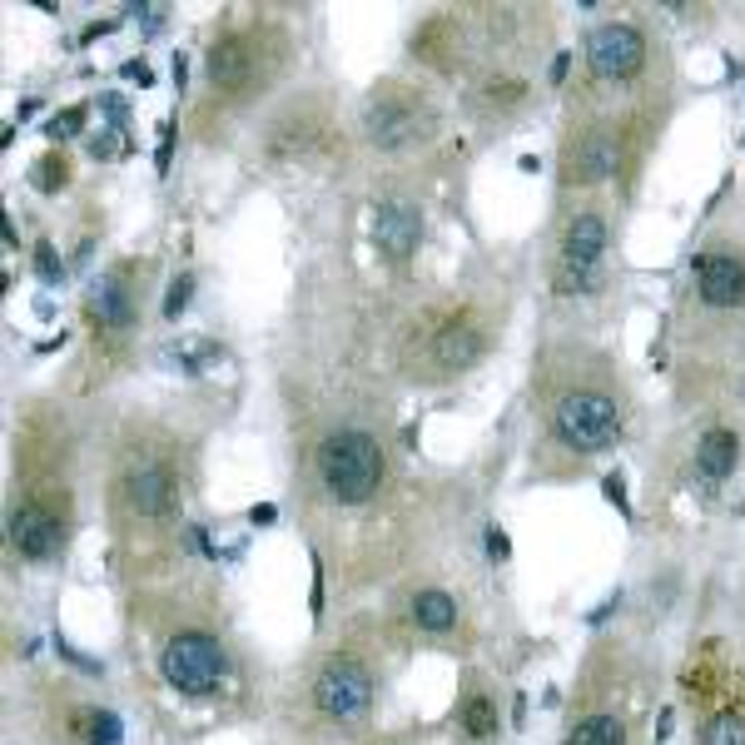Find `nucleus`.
<instances>
[{"label": "nucleus", "instance_id": "5", "mask_svg": "<svg viewBox=\"0 0 745 745\" xmlns=\"http://www.w3.org/2000/svg\"><path fill=\"white\" fill-rule=\"evenodd\" d=\"M587 60H592V70L601 80H631L641 70V60H646V40L626 20L601 25V30H592V40H587Z\"/></svg>", "mask_w": 745, "mask_h": 745}, {"label": "nucleus", "instance_id": "13", "mask_svg": "<svg viewBox=\"0 0 745 745\" xmlns=\"http://www.w3.org/2000/svg\"><path fill=\"white\" fill-rule=\"evenodd\" d=\"M736 457H741L736 433L711 428V433L701 438V447H696V477H701V482H726V477L736 472Z\"/></svg>", "mask_w": 745, "mask_h": 745}, {"label": "nucleus", "instance_id": "25", "mask_svg": "<svg viewBox=\"0 0 745 745\" xmlns=\"http://www.w3.org/2000/svg\"><path fill=\"white\" fill-rule=\"evenodd\" d=\"M189 294H194V279H174V284H169V294H164V318H169V323L189 308Z\"/></svg>", "mask_w": 745, "mask_h": 745}, {"label": "nucleus", "instance_id": "30", "mask_svg": "<svg viewBox=\"0 0 745 745\" xmlns=\"http://www.w3.org/2000/svg\"><path fill=\"white\" fill-rule=\"evenodd\" d=\"M274 517H279V507H274V502H259V507L249 512V522H254V527H269Z\"/></svg>", "mask_w": 745, "mask_h": 745}, {"label": "nucleus", "instance_id": "2", "mask_svg": "<svg viewBox=\"0 0 745 745\" xmlns=\"http://www.w3.org/2000/svg\"><path fill=\"white\" fill-rule=\"evenodd\" d=\"M159 671H164V681H169L174 691H184V696H209V691L229 676V656H224V646H219L214 636L184 631V636H174V641L164 646Z\"/></svg>", "mask_w": 745, "mask_h": 745}, {"label": "nucleus", "instance_id": "7", "mask_svg": "<svg viewBox=\"0 0 745 745\" xmlns=\"http://www.w3.org/2000/svg\"><path fill=\"white\" fill-rule=\"evenodd\" d=\"M204 70H209V80L219 85V90H249L254 85V40L249 35H224V40H214L209 45V55H204Z\"/></svg>", "mask_w": 745, "mask_h": 745}, {"label": "nucleus", "instance_id": "8", "mask_svg": "<svg viewBox=\"0 0 745 745\" xmlns=\"http://www.w3.org/2000/svg\"><path fill=\"white\" fill-rule=\"evenodd\" d=\"M418 239H423V219H418L413 204H403V199L378 204V214H373V244L388 259H408L418 249Z\"/></svg>", "mask_w": 745, "mask_h": 745}, {"label": "nucleus", "instance_id": "31", "mask_svg": "<svg viewBox=\"0 0 745 745\" xmlns=\"http://www.w3.org/2000/svg\"><path fill=\"white\" fill-rule=\"evenodd\" d=\"M105 115L115 120V130H125V100H115V95H105Z\"/></svg>", "mask_w": 745, "mask_h": 745}, {"label": "nucleus", "instance_id": "27", "mask_svg": "<svg viewBox=\"0 0 745 745\" xmlns=\"http://www.w3.org/2000/svg\"><path fill=\"white\" fill-rule=\"evenodd\" d=\"M308 611H313V616H323V567H318V557H313V592H308Z\"/></svg>", "mask_w": 745, "mask_h": 745}, {"label": "nucleus", "instance_id": "26", "mask_svg": "<svg viewBox=\"0 0 745 745\" xmlns=\"http://www.w3.org/2000/svg\"><path fill=\"white\" fill-rule=\"evenodd\" d=\"M601 492H606V502H616V507L626 512V482H621V472H611V477L601 482Z\"/></svg>", "mask_w": 745, "mask_h": 745}, {"label": "nucleus", "instance_id": "28", "mask_svg": "<svg viewBox=\"0 0 745 745\" xmlns=\"http://www.w3.org/2000/svg\"><path fill=\"white\" fill-rule=\"evenodd\" d=\"M487 552H492L497 562H507L512 547H507V532H502V527H487Z\"/></svg>", "mask_w": 745, "mask_h": 745}, {"label": "nucleus", "instance_id": "14", "mask_svg": "<svg viewBox=\"0 0 745 745\" xmlns=\"http://www.w3.org/2000/svg\"><path fill=\"white\" fill-rule=\"evenodd\" d=\"M477 353H482V328L477 323H447L438 333V343H433L438 368H467V363H477Z\"/></svg>", "mask_w": 745, "mask_h": 745}, {"label": "nucleus", "instance_id": "20", "mask_svg": "<svg viewBox=\"0 0 745 745\" xmlns=\"http://www.w3.org/2000/svg\"><path fill=\"white\" fill-rule=\"evenodd\" d=\"M125 726L115 711H85V745H120Z\"/></svg>", "mask_w": 745, "mask_h": 745}, {"label": "nucleus", "instance_id": "9", "mask_svg": "<svg viewBox=\"0 0 745 745\" xmlns=\"http://www.w3.org/2000/svg\"><path fill=\"white\" fill-rule=\"evenodd\" d=\"M363 130L378 149H398L418 135V115H413V105H403L393 95H378V100L363 105Z\"/></svg>", "mask_w": 745, "mask_h": 745}, {"label": "nucleus", "instance_id": "11", "mask_svg": "<svg viewBox=\"0 0 745 745\" xmlns=\"http://www.w3.org/2000/svg\"><path fill=\"white\" fill-rule=\"evenodd\" d=\"M125 497H130V507H135L140 517H164V512L174 507V477H169V467L140 462V467L125 477Z\"/></svg>", "mask_w": 745, "mask_h": 745}, {"label": "nucleus", "instance_id": "29", "mask_svg": "<svg viewBox=\"0 0 745 745\" xmlns=\"http://www.w3.org/2000/svg\"><path fill=\"white\" fill-rule=\"evenodd\" d=\"M125 80H140V85H154V70H149L145 60H130V65H125Z\"/></svg>", "mask_w": 745, "mask_h": 745}, {"label": "nucleus", "instance_id": "4", "mask_svg": "<svg viewBox=\"0 0 745 745\" xmlns=\"http://www.w3.org/2000/svg\"><path fill=\"white\" fill-rule=\"evenodd\" d=\"M313 701L328 721H363L373 706V676L358 656H328L313 676Z\"/></svg>", "mask_w": 745, "mask_h": 745}, {"label": "nucleus", "instance_id": "32", "mask_svg": "<svg viewBox=\"0 0 745 745\" xmlns=\"http://www.w3.org/2000/svg\"><path fill=\"white\" fill-rule=\"evenodd\" d=\"M90 154H95V159H110V154H115V135H95V140H90Z\"/></svg>", "mask_w": 745, "mask_h": 745}, {"label": "nucleus", "instance_id": "3", "mask_svg": "<svg viewBox=\"0 0 745 745\" xmlns=\"http://www.w3.org/2000/svg\"><path fill=\"white\" fill-rule=\"evenodd\" d=\"M552 423H557V438L577 452H606L621 438V408L606 393H567Z\"/></svg>", "mask_w": 745, "mask_h": 745}, {"label": "nucleus", "instance_id": "18", "mask_svg": "<svg viewBox=\"0 0 745 745\" xmlns=\"http://www.w3.org/2000/svg\"><path fill=\"white\" fill-rule=\"evenodd\" d=\"M457 726L467 731V741H487V736H497V706L482 691H472L457 711Z\"/></svg>", "mask_w": 745, "mask_h": 745}, {"label": "nucleus", "instance_id": "16", "mask_svg": "<svg viewBox=\"0 0 745 745\" xmlns=\"http://www.w3.org/2000/svg\"><path fill=\"white\" fill-rule=\"evenodd\" d=\"M413 621H418L423 631L443 636V631L457 626V601H452L447 592H438V587H428V592L413 596Z\"/></svg>", "mask_w": 745, "mask_h": 745}, {"label": "nucleus", "instance_id": "22", "mask_svg": "<svg viewBox=\"0 0 745 745\" xmlns=\"http://www.w3.org/2000/svg\"><path fill=\"white\" fill-rule=\"evenodd\" d=\"M85 120H90V110H85V105H70V110H60V115L45 125V135H50V140H70V135H80Z\"/></svg>", "mask_w": 745, "mask_h": 745}, {"label": "nucleus", "instance_id": "1", "mask_svg": "<svg viewBox=\"0 0 745 745\" xmlns=\"http://www.w3.org/2000/svg\"><path fill=\"white\" fill-rule=\"evenodd\" d=\"M318 477H323L328 497L358 507V502H368V497L378 492V482H383V452H378V443H373L368 433L343 428V433L323 438V447H318Z\"/></svg>", "mask_w": 745, "mask_h": 745}, {"label": "nucleus", "instance_id": "24", "mask_svg": "<svg viewBox=\"0 0 745 745\" xmlns=\"http://www.w3.org/2000/svg\"><path fill=\"white\" fill-rule=\"evenodd\" d=\"M65 169H70L65 159H55V154H45V159L35 164V189H45V194H50V189H60V184L70 179Z\"/></svg>", "mask_w": 745, "mask_h": 745}, {"label": "nucleus", "instance_id": "6", "mask_svg": "<svg viewBox=\"0 0 745 745\" xmlns=\"http://www.w3.org/2000/svg\"><path fill=\"white\" fill-rule=\"evenodd\" d=\"M10 547L25 562H55L60 557V522L40 502H25L10 512Z\"/></svg>", "mask_w": 745, "mask_h": 745}, {"label": "nucleus", "instance_id": "21", "mask_svg": "<svg viewBox=\"0 0 745 745\" xmlns=\"http://www.w3.org/2000/svg\"><path fill=\"white\" fill-rule=\"evenodd\" d=\"M706 745H745V716H736V711L716 716L706 726Z\"/></svg>", "mask_w": 745, "mask_h": 745}, {"label": "nucleus", "instance_id": "34", "mask_svg": "<svg viewBox=\"0 0 745 745\" xmlns=\"http://www.w3.org/2000/svg\"><path fill=\"white\" fill-rule=\"evenodd\" d=\"M184 75H189V65H184V55H174V85L184 90Z\"/></svg>", "mask_w": 745, "mask_h": 745}, {"label": "nucleus", "instance_id": "15", "mask_svg": "<svg viewBox=\"0 0 745 745\" xmlns=\"http://www.w3.org/2000/svg\"><path fill=\"white\" fill-rule=\"evenodd\" d=\"M90 308L100 313V323H105V328H130V323H135V303H130V289H125V279H120V274H110V279H100V284H95Z\"/></svg>", "mask_w": 745, "mask_h": 745}, {"label": "nucleus", "instance_id": "33", "mask_svg": "<svg viewBox=\"0 0 745 745\" xmlns=\"http://www.w3.org/2000/svg\"><path fill=\"white\" fill-rule=\"evenodd\" d=\"M567 65H572V55H567V50H562V55H557V60H552V80H557V85H562V80H567Z\"/></svg>", "mask_w": 745, "mask_h": 745}, {"label": "nucleus", "instance_id": "12", "mask_svg": "<svg viewBox=\"0 0 745 745\" xmlns=\"http://www.w3.org/2000/svg\"><path fill=\"white\" fill-rule=\"evenodd\" d=\"M601 249H606V224H601L596 214H577V219L567 224V239H562L567 269H582V274H592L596 259H601Z\"/></svg>", "mask_w": 745, "mask_h": 745}, {"label": "nucleus", "instance_id": "10", "mask_svg": "<svg viewBox=\"0 0 745 745\" xmlns=\"http://www.w3.org/2000/svg\"><path fill=\"white\" fill-rule=\"evenodd\" d=\"M696 279H701V298L711 308H736L745 303V264L731 254H701L696 259Z\"/></svg>", "mask_w": 745, "mask_h": 745}, {"label": "nucleus", "instance_id": "23", "mask_svg": "<svg viewBox=\"0 0 745 745\" xmlns=\"http://www.w3.org/2000/svg\"><path fill=\"white\" fill-rule=\"evenodd\" d=\"M35 274H40V284L60 289V274H65V264H60L55 244H35Z\"/></svg>", "mask_w": 745, "mask_h": 745}, {"label": "nucleus", "instance_id": "19", "mask_svg": "<svg viewBox=\"0 0 745 745\" xmlns=\"http://www.w3.org/2000/svg\"><path fill=\"white\" fill-rule=\"evenodd\" d=\"M567 745H626V726H621L616 716H587V721L567 736Z\"/></svg>", "mask_w": 745, "mask_h": 745}, {"label": "nucleus", "instance_id": "17", "mask_svg": "<svg viewBox=\"0 0 745 745\" xmlns=\"http://www.w3.org/2000/svg\"><path fill=\"white\" fill-rule=\"evenodd\" d=\"M616 159H621V149H616V140H606V135H587L582 140V149H577V179H587V184H596V179H606L611 169H616Z\"/></svg>", "mask_w": 745, "mask_h": 745}]
</instances>
